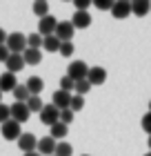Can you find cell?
Wrapping results in <instances>:
<instances>
[{"label": "cell", "instance_id": "14", "mask_svg": "<svg viewBox=\"0 0 151 156\" xmlns=\"http://www.w3.org/2000/svg\"><path fill=\"white\" fill-rule=\"evenodd\" d=\"M131 13L138 18L151 13V0H131Z\"/></svg>", "mask_w": 151, "mask_h": 156}, {"label": "cell", "instance_id": "38", "mask_svg": "<svg viewBox=\"0 0 151 156\" xmlns=\"http://www.w3.org/2000/svg\"><path fill=\"white\" fill-rule=\"evenodd\" d=\"M149 152H151V136H149Z\"/></svg>", "mask_w": 151, "mask_h": 156}, {"label": "cell", "instance_id": "28", "mask_svg": "<svg viewBox=\"0 0 151 156\" xmlns=\"http://www.w3.org/2000/svg\"><path fill=\"white\" fill-rule=\"evenodd\" d=\"M74 51H76V47H74V42L71 40H67V42H60V56H64V58H69V56H74Z\"/></svg>", "mask_w": 151, "mask_h": 156}, {"label": "cell", "instance_id": "29", "mask_svg": "<svg viewBox=\"0 0 151 156\" xmlns=\"http://www.w3.org/2000/svg\"><path fill=\"white\" fill-rule=\"evenodd\" d=\"M60 89L67 91V94H71V91L76 89V80H71L69 76H62V78H60Z\"/></svg>", "mask_w": 151, "mask_h": 156}, {"label": "cell", "instance_id": "25", "mask_svg": "<svg viewBox=\"0 0 151 156\" xmlns=\"http://www.w3.org/2000/svg\"><path fill=\"white\" fill-rule=\"evenodd\" d=\"M91 91V83L84 78V80H78L76 83V89H74V94H78V96H84V94H89Z\"/></svg>", "mask_w": 151, "mask_h": 156}, {"label": "cell", "instance_id": "12", "mask_svg": "<svg viewBox=\"0 0 151 156\" xmlns=\"http://www.w3.org/2000/svg\"><path fill=\"white\" fill-rule=\"evenodd\" d=\"M7 72L9 74H18V72H22V67H25V58H22V54H11L9 58H7Z\"/></svg>", "mask_w": 151, "mask_h": 156}, {"label": "cell", "instance_id": "6", "mask_svg": "<svg viewBox=\"0 0 151 156\" xmlns=\"http://www.w3.org/2000/svg\"><path fill=\"white\" fill-rule=\"evenodd\" d=\"M56 145H58V140L51 138V136H42L38 138V147H36V152L40 156H53L56 154Z\"/></svg>", "mask_w": 151, "mask_h": 156}, {"label": "cell", "instance_id": "8", "mask_svg": "<svg viewBox=\"0 0 151 156\" xmlns=\"http://www.w3.org/2000/svg\"><path fill=\"white\" fill-rule=\"evenodd\" d=\"M74 34H76V27L71 25V20H69V23L64 20V23H58V27H56V34H53V36L58 38L60 42H67V40L74 38Z\"/></svg>", "mask_w": 151, "mask_h": 156}, {"label": "cell", "instance_id": "23", "mask_svg": "<svg viewBox=\"0 0 151 156\" xmlns=\"http://www.w3.org/2000/svg\"><path fill=\"white\" fill-rule=\"evenodd\" d=\"M27 107H29V112H42V107H45V103H42L40 96H29V101H27Z\"/></svg>", "mask_w": 151, "mask_h": 156}, {"label": "cell", "instance_id": "41", "mask_svg": "<svg viewBox=\"0 0 151 156\" xmlns=\"http://www.w3.org/2000/svg\"><path fill=\"white\" fill-rule=\"evenodd\" d=\"M145 156H151V152H147V154H145Z\"/></svg>", "mask_w": 151, "mask_h": 156}, {"label": "cell", "instance_id": "45", "mask_svg": "<svg viewBox=\"0 0 151 156\" xmlns=\"http://www.w3.org/2000/svg\"><path fill=\"white\" fill-rule=\"evenodd\" d=\"M53 156H56V154H53Z\"/></svg>", "mask_w": 151, "mask_h": 156}, {"label": "cell", "instance_id": "40", "mask_svg": "<svg viewBox=\"0 0 151 156\" xmlns=\"http://www.w3.org/2000/svg\"><path fill=\"white\" fill-rule=\"evenodd\" d=\"M149 112H151V101H149Z\"/></svg>", "mask_w": 151, "mask_h": 156}, {"label": "cell", "instance_id": "17", "mask_svg": "<svg viewBox=\"0 0 151 156\" xmlns=\"http://www.w3.org/2000/svg\"><path fill=\"white\" fill-rule=\"evenodd\" d=\"M22 58H25V65H40V60H42V51H40V49H31V47H27L25 51H22Z\"/></svg>", "mask_w": 151, "mask_h": 156}, {"label": "cell", "instance_id": "13", "mask_svg": "<svg viewBox=\"0 0 151 156\" xmlns=\"http://www.w3.org/2000/svg\"><path fill=\"white\" fill-rule=\"evenodd\" d=\"M87 80L93 85H102L107 80V69L105 67H89V74H87Z\"/></svg>", "mask_w": 151, "mask_h": 156}, {"label": "cell", "instance_id": "44", "mask_svg": "<svg viewBox=\"0 0 151 156\" xmlns=\"http://www.w3.org/2000/svg\"><path fill=\"white\" fill-rule=\"evenodd\" d=\"M127 2H131V0H127Z\"/></svg>", "mask_w": 151, "mask_h": 156}, {"label": "cell", "instance_id": "35", "mask_svg": "<svg viewBox=\"0 0 151 156\" xmlns=\"http://www.w3.org/2000/svg\"><path fill=\"white\" fill-rule=\"evenodd\" d=\"M11 56V51H9V47L7 45H0V62H7V58Z\"/></svg>", "mask_w": 151, "mask_h": 156}, {"label": "cell", "instance_id": "20", "mask_svg": "<svg viewBox=\"0 0 151 156\" xmlns=\"http://www.w3.org/2000/svg\"><path fill=\"white\" fill-rule=\"evenodd\" d=\"M42 49L49 51V54L60 51V40L56 38V36H45V38H42Z\"/></svg>", "mask_w": 151, "mask_h": 156}, {"label": "cell", "instance_id": "16", "mask_svg": "<svg viewBox=\"0 0 151 156\" xmlns=\"http://www.w3.org/2000/svg\"><path fill=\"white\" fill-rule=\"evenodd\" d=\"M18 87V80H16V74H9V72H5V74H0V91H13Z\"/></svg>", "mask_w": 151, "mask_h": 156}, {"label": "cell", "instance_id": "7", "mask_svg": "<svg viewBox=\"0 0 151 156\" xmlns=\"http://www.w3.org/2000/svg\"><path fill=\"white\" fill-rule=\"evenodd\" d=\"M56 27H58V20L49 13V16L40 18V23H38V34H40L42 38H45V36H53V34H56Z\"/></svg>", "mask_w": 151, "mask_h": 156}, {"label": "cell", "instance_id": "31", "mask_svg": "<svg viewBox=\"0 0 151 156\" xmlns=\"http://www.w3.org/2000/svg\"><path fill=\"white\" fill-rule=\"evenodd\" d=\"M74 116H76V114H74L71 109H62V112H60V123H64V125L69 127L71 123H74Z\"/></svg>", "mask_w": 151, "mask_h": 156}, {"label": "cell", "instance_id": "26", "mask_svg": "<svg viewBox=\"0 0 151 156\" xmlns=\"http://www.w3.org/2000/svg\"><path fill=\"white\" fill-rule=\"evenodd\" d=\"M82 107H84V96H78V94H74V96H71V105H69V109L76 114V112H80Z\"/></svg>", "mask_w": 151, "mask_h": 156}, {"label": "cell", "instance_id": "1", "mask_svg": "<svg viewBox=\"0 0 151 156\" xmlns=\"http://www.w3.org/2000/svg\"><path fill=\"white\" fill-rule=\"evenodd\" d=\"M0 134H2L5 140H18L22 136V129H20V123H16L13 118H9L7 123L0 125Z\"/></svg>", "mask_w": 151, "mask_h": 156}, {"label": "cell", "instance_id": "36", "mask_svg": "<svg viewBox=\"0 0 151 156\" xmlns=\"http://www.w3.org/2000/svg\"><path fill=\"white\" fill-rule=\"evenodd\" d=\"M7 36H9V34H5V29H0V45L7 42Z\"/></svg>", "mask_w": 151, "mask_h": 156}, {"label": "cell", "instance_id": "33", "mask_svg": "<svg viewBox=\"0 0 151 156\" xmlns=\"http://www.w3.org/2000/svg\"><path fill=\"white\" fill-rule=\"evenodd\" d=\"M74 5H76V11H87L93 5V0H74Z\"/></svg>", "mask_w": 151, "mask_h": 156}, {"label": "cell", "instance_id": "19", "mask_svg": "<svg viewBox=\"0 0 151 156\" xmlns=\"http://www.w3.org/2000/svg\"><path fill=\"white\" fill-rule=\"evenodd\" d=\"M67 125H64V123H56V125H51V127H49V136H51V138H56V140H58V143H60V140L64 138V136H67Z\"/></svg>", "mask_w": 151, "mask_h": 156}, {"label": "cell", "instance_id": "3", "mask_svg": "<svg viewBox=\"0 0 151 156\" xmlns=\"http://www.w3.org/2000/svg\"><path fill=\"white\" fill-rule=\"evenodd\" d=\"M40 123L42 125H56V123H60V109L58 107H53V105H45L40 112Z\"/></svg>", "mask_w": 151, "mask_h": 156}, {"label": "cell", "instance_id": "2", "mask_svg": "<svg viewBox=\"0 0 151 156\" xmlns=\"http://www.w3.org/2000/svg\"><path fill=\"white\" fill-rule=\"evenodd\" d=\"M7 47H9V51L11 54H22L25 49H27V36H22L20 31H13L7 36V42H5Z\"/></svg>", "mask_w": 151, "mask_h": 156}, {"label": "cell", "instance_id": "37", "mask_svg": "<svg viewBox=\"0 0 151 156\" xmlns=\"http://www.w3.org/2000/svg\"><path fill=\"white\" fill-rule=\"evenodd\" d=\"M25 156H40L38 152H29V154H25Z\"/></svg>", "mask_w": 151, "mask_h": 156}, {"label": "cell", "instance_id": "42", "mask_svg": "<svg viewBox=\"0 0 151 156\" xmlns=\"http://www.w3.org/2000/svg\"><path fill=\"white\" fill-rule=\"evenodd\" d=\"M82 156H89V154H82Z\"/></svg>", "mask_w": 151, "mask_h": 156}, {"label": "cell", "instance_id": "4", "mask_svg": "<svg viewBox=\"0 0 151 156\" xmlns=\"http://www.w3.org/2000/svg\"><path fill=\"white\" fill-rule=\"evenodd\" d=\"M87 74H89V67L84 65L82 60H74L69 65V69H67V76L71 78V80H84V78H87Z\"/></svg>", "mask_w": 151, "mask_h": 156}, {"label": "cell", "instance_id": "22", "mask_svg": "<svg viewBox=\"0 0 151 156\" xmlns=\"http://www.w3.org/2000/svg\"><path fill=\"white\" fill-rule=\"evenodd\" d=\"M29 89H27V85H18L16 89H13V98H16V103H27L29 101Z\"/></svg>", "mask_w": 151, "mask_h": 156}, {"label": "cell", "instance_id": "5", "mask_svg": "<svg viewBox=\"0 0 151 156\" xmlns=\"http://www.w3.org/2000/svg\"><path fill=\"white\" fill-rule=\"evenodd\" d=\"M9 109H11V118L16 120V123H27L29 120V116H31V112H29V107H27V103H13V105H9Z\"/></svg>", "mask_w": 151, "mask_h": 156}, {"label": "cell", "instance_id": "18", "mask_svg": "<svg viewBox=\"0 0 151 156\" xmlns=\"http://www.w3.org/2000/svg\"><path fill=\"white\" fill-rule=\"evenodd\" d=\"M25 85H27V89H29L31 96H40V91L45 89V80H42L40 76H31Z\"/></svg>", "mask_w": 151, "mask_h": 156}, {"label": "cell", "instance_id": "34", "mask_svg": "<svg viewBox=\"0 0 151 156\" xmlns=\"http://www.w3.org/2000/svg\"><path fill=\"white\" fill-rule=\"evenodd\" d=\"M142 129L151 136V112H147V114L142 116Z\"/></svg>", "mask_w": 151, "mask_h": 156}, {"label": "cell", "instance_id": "43", "mask_svg": "<svg viewBox=\"0 0 151 156\" xmlns=\"http://www.w3.org/2000/svg\"><path fill=\"white\" fill-rule=\"evenodd\" d=\"M64 2H67V0H64ZM71 2H74V0H71Z\"/></svg>", "mask_w": 151, "mask_h": 156}, {"label": "cell", "instance_id": "32", "mask_svg": "<svg viewBox=\"0 0 151 156\" xmlns=\"http://www.w3.org/2000/svg\"><path fill=\"white\" fill-rule=\"evenodd\" d=\"M9 118H11V109H9V105H2V103H0V125L7 123Z\"/></svg>", "mask_w": 151, "mask_h": 156}, {"label": "cell", "instance_id": "11", "mask_svg": "<svg viewBox=\"0 0 151 156\" xmlns=\"http://www.w3.org/2000/svg\"><path fill=\"white\" fill-rule=\"evenodd\" d=\"M71 96H74V94H67V91L58 89V91L53 94V98H51V105H53V107H58L60 112H62V109H69V105H71Z\"/></svg>", "mask_w": 151, "mask_h": 156}, {"label": "cell", "instance_id": "27", "mask_svg": "<svg viewBox=\"0 0 151 156\" xmlns=\"http://www.w3.org/2000/svg\"><path fill=\"white\" fill-rule=\"evenodd\" d=\"M27 47L40 49L42 47V36H40V34H29V36H27Z\"/></svg>", "mask_w": 151, "mask_h": 156}, {"label": "cell", "instance_id": "24", "mask_svg": "<svg viewBox=\"0 0 151 156\" xmlns=\"http://www.w3.org/2000/svg\"><path fill=\"white\" fill-rule=\"evenodd\" d=\"M74 154V147H71L67 140H60L58 145H56V156H71Z\"/></svg>", "mask_w": 151, "mask_h": 156}, {"label": "cell", "instance_id": "39", "mask_svg": "<svg viewBox=\"0 0 151 156\" xmlns=\"http://www.w3.org/2000/svg\"><path fill=\"white\" fill-rule=\"evenodd\" d=\"M0 103H2V91H0Z\"/></svg>", "mask_w": 151, "mask_h": 156}, {"label": "cell", "instance_id": "15", "mask_svg": "<svg viewBox=\"0 0 151 156\" xmlns=\"http://www.w3.org/2000/svg\"><path fill=\"white\" fill-rule=\"evenodd\" d=\"M71 25H74L76 29H87L91 25V13L89 11H76L74 18H71Z\"/></svg>", "mask_w": 151, "mask_h": 156}, {"label": "cell", "instance_id": "21", "mask_svg": "<svg viewBox=\"0 0 151 156\" xmlns=\"http://www.w3.org/2000/svg\"><path fill=\"white\" fill-rule=\"evenodd\" d=\"M33 13L38 18H45V16H49V0H33Z\"/></svg>", "mask_w": 151, "mask_h": 156}, {"label": "cell", "instance_id": "9", "mask_svg": "<svg viewBox=\"0 0 151 156\" xmlns=\"http://www.w3.org/2000/svg\"><path fill=\"white\" fill-rule=\"evenodd\" d=\"M16 143H18V147H20V150H22L25 154H29V152H36V147H38V138H36L33 134L25 132L22 136L16 140Z\"/></svg>", "mask_w": 151, "mask_h": 156}, {"label": "cell", "instance_id": "10", "mask_svg": "<svg viewBox=\"0 0 151 156\" xmlns=\"http://www.w3.org/2000/svg\"><path fill=\"white\" fill-rule=\"evenodd\" d=\"M111 16L116 20H122L127 16H131V2H127V0H116V5L111 7Z\"/></svg>", "mask_w": 151, "mask_h": 156}, {"label": "cell", "instance_id": "30", "mask_svg": "<svg viewBox=\"0 0 151 156\" xmlns=\"http://www.w3.org/2000/svg\"><path fill=\"white\" fill-rule=\"evenodd\" d=\"M113 5H116V0H93V7H98L100 11H111Z\"/></svg>", "mask_w": 151, "mask_h": 156}]
</instances>
